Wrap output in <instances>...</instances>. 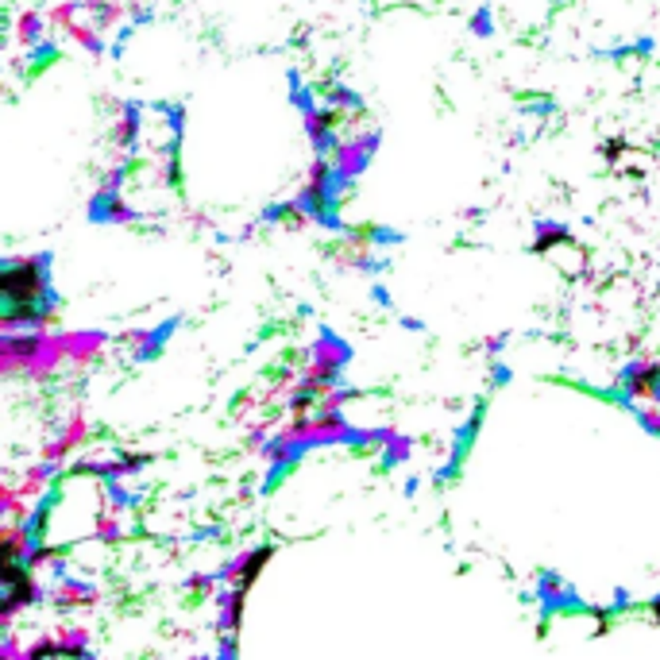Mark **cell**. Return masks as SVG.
<instances>
[{
    "label": "cell",
    "mask_w": 660,
    "mask_h": 660,
    "mask_svg": "<svg viewBox=\"0 0 660 660\" xmlns=\"http://www.w3.org/2000/svg\"><path fill=\"white\" fill-rule=\"evenodd\" d=\"M43 28H46V20H43V12H23V16L16 20V39L20 46H35L43 39Z\"/></svg>",
    "instance_id": "1"
}]
</instances>
